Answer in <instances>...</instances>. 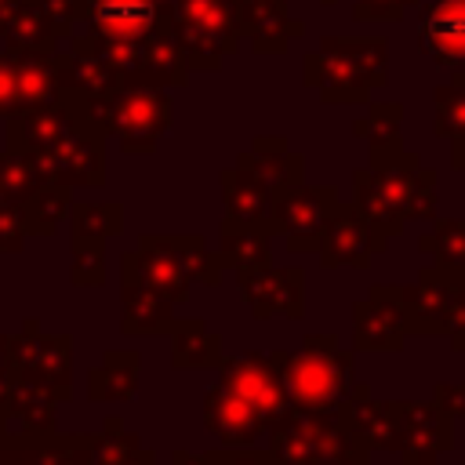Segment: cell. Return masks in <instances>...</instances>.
Segmentation results:
<instances>
[{"mask_svg":"<svg viewBox=\"0 0 465 465\" xmlns=\"http://www.w3.org/2000/svg\"><path fill=\"white\" fill-rule=\"evenodd\" d=\"M149 22H153V4L149 0H98L94 4V25L105 36L134 40L149 29Z\"/></svg>","mask_w":465,"mask_h":465,"instance_id":"obj_1","label":"cell"},{"mask_svg":"<svg viewBox=\"0 0 465 465\" xmlns=\"http://www.w3.org/2000/svg\"><path fill=\"white\" fill-rule=\"evenodd\" d=\"M425 47L443 58V62H461L465 58V11H436L425 29Z\"/></svg>","mask_w":465,"mask_h":465,"instance_id":"obj_2","label":"cell"}]
</instances>
